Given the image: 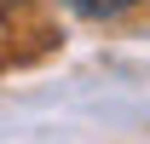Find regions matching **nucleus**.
<instances>
[{"label":"nucleus","instance_id":"nucleus-1","mask_svg":"<svg viewBox=\"0 0 150 144\" xmlns=\"http://www.w3.org/2000/svg\"><path fill=\"white\" fill-rule=\"evenodd\" d=\"M75 18H93V23H104V18H121V12H133V6H144V0H64Z\"/></svg>","mask_w":150,"mask_h":144}]
</instances>
